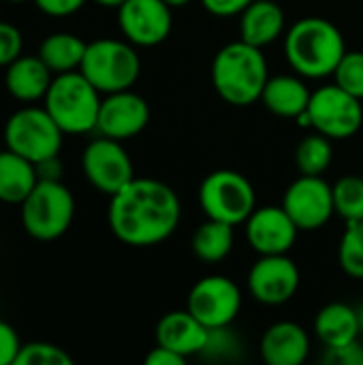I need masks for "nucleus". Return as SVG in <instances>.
Returning a JSON list of instances; mask_svg holds the SVG:
<instances>
[{"mask_svg": "<svg viewBox=\"0 0 363 365\" xmlns=\"http://www.w3.org/2000/svg\"><path fill=\"white\" fill-rule=\"evenodd\" d=\"M182 218L178 192L152 178H133L111 195L107 220L111 233L126 246L150 248L169 240Z\"/></svg>", "mask_w": 363, "mask_h": 365, "instance_id": "obj_1", "label": "nucleus"}, {"mask_svg": "<svg viewBox=\"0 0 363 365\" xmlns=\"http://www.w3.org/2000/svg\"><path fill=\"white\" fill-rule=\"evenodd\" d=\"M344 53V34L336 24L323 17H304L295 21L285 36V58L291 68L306 79L334 75Z\"/></svg>", "mask_w": 363, "mask_h": 365, "instance_id": "obj_2", "label": "nucleus"}, {"mask_svg": "<svg viewBox=\"0 0 363 365\" xmlns=\"http://www.w3.org/2000/svg\"><path fill=\"white\" fill-rule=\"evenodd\" d=\"M270 79L267 62L261 47L246 41H235L218 49L212 62V83L223 101L235 107H246L261 101Z\"/></svg>", "mask_w": 363, "mask_h": 365, "instance_id": "obj_3", "label": "nucleus"}, {"mask_svg": "<svg viewBox=\"0 0 363 365\" xmlns=\"http://www.w3.org/2000/svg\"><path fill=\"white\" fill-rule=\"evenodd\" d=\"M43 101L47 113L64 135H86L96 130L103 98L81 71L53 75Z\"/></svg>", "mask_w": 363, "mask_h": 365, "instance_id": "obj_4", "label": "nucleus"}, {"mask_svg": "<svg viewBox=\"0 0 363 365\" xmlns=\"http://www.w3.org/2000/svg\"><path fill=\"white\" fill-rule=\"evenodd\" d=\"M24 231L39 242L62 237L75 218V197L60 180H39L32 192L19 203Z\"/></svg>", "mask_w": 363, "mask_h": 365, "instance_id": "obj_5", "label": "nucleus"}, {"mask_svg": "<svg viewBox=\"0 0 363 365\" xmlns=\"http://www.w3.org/2000/svg\"><path fill=\"white\" fill-rule=\"evenodd\" d=\"M79 71L101 92L131 90L141 75V60L133 43L118 38H96L88 43Z\"/></svg>", "mask_w": 363, "mask_h": 365, "instance_id": "obj_6", "label": "nucleus"}, {"mask_svg": "<svg viewBox=\"0 0 363 365\" xmlns=\"http://www.w3.org/2000/svg\"><path fill=\"white\" fill-rule=\"evenodd\" d=\"M64 133L45 107H24L11 113L4 124L6 150L32 160L34 165L56 158L62 150Z\"/></svg>", "mask_w": 363, "mask_h": 365, "instance_id": "obj_7", "label": "nucleus"}, {"mask_svg": "<svg viewBox=\"0 0 363 365\" xmlns=\"http://www.w3.org/2000/svg\"><path fill=\"white\" fill-rule=\"evenodd\" d=\"M199 205L208 218L237 227L257 207L255 186L244 173L231 169L214 171L199 186Z\"/></svg>", "mask_w": 363, "mask_h": 365, "instance_id": "obj_8", "label": "nucleus"}, {"mask_svg": "<svg viewBox=\"0 0 363 365\" xmlns=\"http://www.w3.org/2000/svg\"><path fill=\"white\" fill-rule=\"evenodd\" d=\"M308 113L312 128L332 141L353 137L363 124L362 98L347 92L336 81L312 92Z\"/></svg>", "mask_w": 363, "mask_h": 365, "instance_id": "obj_9", "label": "nucleus"}, {"mask_svg": "<svg viewBox=\"0 0 363 365\" xmlns=\"http://www.w3.org/2000/svg\"><path fill=\"white\" fill-rule=\"evenodd\" d=\"M81 169L86 180L103 195H116L133 178V160L124 150L122 141L98 135L92 139L81 154Z\"/></svg>", "mask_w": 363, "mask_h": 365, "instance_id": "obj_10", "label": "nucleus"}, {"mask_svg": "<svg viewBox=\"0 0 363 365\" xmlns=\"http://www.w3.org/2000/svg\"><path fill=\"white\" fill-rule=\"evenodd\" d=\"M186 310L208 329L231 325L242 310V291L227 276H205L188 293Z\"/></svg>", "mask_w": 363, "mask_h": 365, "instance_id": "obj_11", "label": "nucleus"}, {"mask_svg": "<svg viewBox=\"0 0 363 365\" xmlns=\"http://www.w3.org/2000/svg\"><path fill=\"white\" fill-rule=\"evenodd\" d=\"M282 207L300 231H317L336 214L334 186L321 175H302L287 188Z\"/></svg>", "mask_w": 363, "mask_h": 365, "instance_id": "obj_12", "label": "nucleus"}, {"mask_svg": "<svg viewBox=\"0 0 363 365\" xmlns=\"http://www.w3.org/2000/svg\"><path fill=\"white\" fill-rule=\"evenodd\" d=\"M118 24L135 47H156L173 30V9L165 0H126L118 6Z\"/></svg>", "mask_w": 363, "mask_h": 365, "instance_id": "obj_13", "label": "nucleus"}, {"mask_svg": "<svg viewBox=\"0 0 363 365\" xmlns=\"http://www.w3.org/2000/svg\"><path fill=\"white\" fill-rule=\"evenodd\" d=\"M302 276L289 255H265L248 272V291L263 306H282L300 289Z\"/></svg>", "mask_w": 363, "mask_h": 365, "instance_id": "obj_14", "label": "nucleus"}, {"mask_svg": "<svg viewBox=\"0 0 363 365\" xmlns=\"http://www.w3.org/2000/svg\"><path fill=\"white\" fill-rule=\"evenodd\" d=\"M150 122V105L133 90L105 94L98 109L96 133L118 141L137 137Z\"/></svg>", "mask_w": 363, "mask_h": 365, "instance_id": "obj_15", "label": "nucleus"}, {"mask_svg": "<svg viewBox=\"0 0 363 365\" xmlns=\"http://www.w3.org/2000/svg\"><path fill=\"white\" fill-rule=\"evenodd\" d=\"M244 225H246V240L259 257L289 255L300 233L297 225L285 212L282 205L255 207V212L248 216Z\"/></svg>", "mask_w": 363, "mask_h": 365, "instance_id": "obj_16", "label": "nucleus"}, {"mask_svg": "<svg viewBox=\"0 0 363 365\" xmlns=\"http://www.w3.org/2000/svg\"><path fill=\"white\" fill-rule=\"evenodd\" d=\"M156 344L182 355V357H193L201 355L210 329L188 310H175L165 314L158 325H156Z\"/></svg>", "mask_w": 363, "mask_h": 365, "instance_id": "obj_17", "label": "nucleus"}, {"mask_svg": "<svg viewBox=\"0 0 363 365\" xmlns=\"http://www.w3.org/2000/svg\"><path fill=\"white\" fill-rule=\"evenodd\" d=\"M308 331L293 321L270 325L261 338V357L267 365H302L308 359Z\"/></svg>", "mask_w": 363, "mask_h": 365, "instance_id": "obj_18", "label": "nucleus"}, {"mask_svg": "<svg viewBox=\"0 0 363 365\" xmlns=\"http://www.w3.org/2000/svg\"><path fill=\"white\" fill-rule=\"evenodd\" d=\"M53 73L36 56H19L4 68V88L19 103H34L45 98Z\"/></svg>", "mask_w": 363, "mask_h": 365, "instance_id": "obj_19", "label": "nucleus"}, {"mask_svg": "<svg viewBox=\"0 0 363 365\" xmlns=\"http://www.w3.org/2000/svg\"><path fill=\"white\" fill-rule=\"evenodd\" d=\"M285 30V11L274 0H252L240 13V38L265 47L274 43Z\"/></svg>", "mask_w": 363, "mask_h": 365, "instance_id": "obj_20", "label": "nucleus"}, {"mask_svg": "<svg viewBox=\"0 0 363 365\" xmlns=\"http://www.w3.org/2000/svg\"><path fill=\"white\" fill-rule=\"evenodd\" d=\"M310 96H312V92L304 83L302 75L300 77L297 75H276V77L267 79L261 101L270 113H274L278 118L295 120L300 113H304L308 109Z\"/></svg>", "mask_w": 363, "mask_h": 365, "instance_id": "obj_21", "label": "nucleus"}, {"mask_svg": "<svg viewBox=\"0 0 363 365\" xmlns=\"http://www.w3.org/2000/svg\"><path fill=\"white\" fill-rule=\"evenodd\" d=\"M315 331L325 349L355 342L362 334L359 312L342 302L327 304L319 310L315 319Z\"/></svg>", "mask_w": 363, "mask_h": 365, "instance_id": "obj_22", "label": "nucleus"}, {"mask_svg": "<svg viewBox=\"0 0 363 365\" xmlns=\"http://www.w3.org/2000/svg\"><path fill=\"white\" fill-rule=\"evenodd\" d=\"M36 165L11 150H0V201L19 205L39 184Z\"/></svg>", "mask_w": 363, "mask_h": 365, "instance_id": "obj_23", "label": "nucleus"}, {"mask_svg": "<svg viewBox=\"0 0 363 365\" xmlns=\"http://www.w3.org/2000/svg\"><path fill=\"white\" fill-rule=\"evenodd\" d=\"M88 43L71 32H53L39 45V58L49 66L53 75L79 71Z\"/></svg>", "mask_w": 363, "mask_h": 365, "instance_id": "obj_24", "label": "nucleus"}, {"mask_svg": "<svg viewBox=\"0 0 363 365\" xmlns=\"http://www.w3.org/2000/svg\"><path fill=\"white\" fill-rule=\"evenodd\" d=\"M233 242H235L233 225L208 218L203 225L197 227L190 246H193V252H195V257L199 261H203V263H220L231 255Z\"/></svg>", "mask_w": 363, "mask_h": 365, "instance_id": "obj_25", "label": "nucleus"}, {"mask_svg": "<svg viewBox=\"0 0 363 365\" xmlns=\"http://www.w3.org/2000/svg\"><path fill=\"white\" fill-rule=\"evenodd\" d=\"M332 158H334L332 139L319 130L306 135L295 150V165L302 175H323L329 169Z\"/></svg>", "mask_w": 363, "mask_h": 365, "instance_id": "obj_26", "label": "nucleus"}, {"mask_svg": "<svg viewBox=\"0 0 363 365\" xmlns=\"http://www.w3.org/2000/svg\"><path fill=\"white\" fill-rule=\"evenodd\" d=\"M334 210L347 220H363V175H344L334 184Z\"/></svg>", "mask_w": 363, "mask_h": 365, "instance_id": "obj_27", "label": "nucleus"}, {"mask_svg": "<svg viewBox=\"0 0 363 365\" xmlns=\"http://www.w3.org/2000/svg\"><path fill=\"white\" fill-rule=\"evenodd\" d=\"M338 263L347 276L363 280V220L347 222L338 246Z\"/></svg>", "mask_w": 363, "mask_h": 365, "instance_id": "obj_28", "label": "nucleus"}, {"mask_svg": "<svg viewBox=\"0 0 363 365\" xmlns=\"http://www.w3.org/2000/svg\"><path fill=\"white\" fill-rule=\"evenodd\" d=\"M240 355H242V342L231 331V325H227V327L210 329L208 342L199 357L210 359V361H233Z\"/></svg>", "mask_w": 363, "mask_h": 365, "instance_id": "obj_29", "label": "nucleus"}, {"mask_svg": "<svg viewBox=\"0 0 363 365\" xmlns=\"http://www.w3.org/2000/svg\"><path fill=\"white\" fill-rule=\"evenodd\" d=\"M73 357L58 344L51 342H28L21 344L15 365H71Z\"/></svg>", "mask_w": 363, "mask_h": 365, "instance_id": "obj_30", "label": "nucleus"}, {"mask_svg": "<svg viewBox=\"0 0 363 365\" xmlns=\"http://www.w3.org/2000/svg\"><path fill=\"white\" fill-rule=\"evenodd\" d=\"M334 81L363 101V51H347L334 71Z\"/></svg>", "mask_w": 363, "mask_h": 365, "instance_id": "obj_31", "label": "nucleus"}, {"mask_svg": "<svg viewBox=\"0 0 363 365\" xmlns=\"http://www.w3.org/2000/svg\"><path fill=\"white\" fill-rule=\"evenodd\" d=\"M24 51V36L11 21H0V68H6Z\"/></svg>", "mask_w": 363, "mask_h": 365, "instance_id": "obj_32", "label": "nucleus"}, {"mask_svg": "<svg viewBox=\"0 0 363 365\" xmlns=\"http://www.w3.org/2000/svg\"><path fill=\"white\" fill-rule=\"evenodd\" d=\"M323 361L329 365H363V346L355 340L342 346L325 349Z\"/></svg>", "mask_w": 363, "mask_h": 365, "instance_id": "obj_33", "label": "nucleus"}, {"mask_svg": "<svg viewBox=\"0 0 363 365\" xmlns=\"http://www.w3.org/2000/svg\"><path fill=\"white\" fill-rule=\"evenodd\" d=\"M19 349H21V342H19L17 331L9 323L0 321V365H15Z\"/></svg>", "mask_w": 363, "mask_h": 365, "instance_id": "obj_34", "label": "nucleus"}, {"mask_svg": "<svg viewBox=\"0 0 363 365\" xmlns=\"http://www.w3.org/2000/svg\"><path fill=\"white\" fill-rule=\"evenodd\" d=\"M36 9L49 17H68L83 9L88 0H32Z\"/></svg>", "mask_w": 363, "mask_h": 365, "instance_id": "obj_35", "label": "nucleus"}, {"mask_svg": "<svg viewBox=\"0 0 363 365\" xmlns=\"http://www.w3.org/2000/svg\"><path fill=\"white\" fill-rule=\"evenodd\" d=\"M252 0H201L203 9L216 17H233L240 15Z\"/></svg>", "mask_w": 363, "mask_h": 365, "instance_id": "obj_36", "label": "nucleus"}, {"mask_svg": "<svg viewBox=\"0 0 363 365\" xmlns=\"http://www.w3.org/2000/svg\"><path fill=\"white\" fill-rule=\"evenodd\" d=\"M186 364V357L156 344V349H152L145 357V365H184Z\"/></svg>", "mask_w": 363, "mask_h": 365, "instance_id": "obj_37", "label": "nucleus"}, {"mask_svg": "<svg viewBox=\"0 0 363 365\" xmlns=\"http://www.w3.org/2000/svg\"><path fill=\"white\" fill-rule=\"evenodd\" d=\"M92 2H96V4H101V6H105V9H118V6H122L126 0H92Z\"/></svg>", "mask_w": 363, "mask_h": 365, "instance_id": "obj_38", "label": "nucleus"}, {"mask_svg": "<svg viewBox=\"0 0 363 365\" xmlns=\"http://www.w3.org/2000/svg\"><path fill=\"white\" fill-rule=\"evenodd\" d=\"M171 9H178V6H184V4H188L190 0H165Z\"/></svg>", "mask_w": 363, "mask_h": 365, "instance_id": "obj_39", "label": "nucleus"}, {"mask_svg": "<svg viewBox=\"0 0 363 365\" xmlns=\"http://www.w3.org/2000/svg\"><path fill=\"white\" fill-rule=\"evenodd\" d=\"M357 312H359V323H362V331H363V304H362V308H357Z\"/></svg>", "mask_w": 363, "mask_h": 365, "instance_id": "obj_40", "label": "nucleus"}, {"mask_svg": "<svg viewBox=\"0 0 363 365\" xmlns=\"http://www.w3.org/2000/svg\"><path fill=\"white\" fill-rule=\"evenodd\" d=\"M6 2H15V4H19V2H26V0H6Z\"/></svg>", "mask_w": 363, "mask_h": 365, "instance_id": "obj_41", "label": "nucleus"}]
</instances>
